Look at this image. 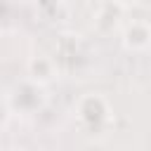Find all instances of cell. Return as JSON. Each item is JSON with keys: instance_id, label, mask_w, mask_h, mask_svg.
<instances>
[{"instance_id": "6da1fadb", "label": "cell", "mask_w": 151, "mask_h": 151, "mask_svg": "<svg viewBox=\"0 0 151 151\" xmlns=\"http://www.w3.org/2000/svg\"><path fill=\"white\" fill-rule=\"evenodd\" d=\"M73 116H76L78 127L87 137H106L116 123L113 106L101 92H85L76 101Z\"/></svg>"}, {"instance_id": "7a4b0ae2", "label": "cell", "mask_w": 151, "mask_h": 151, "mask_svg": "<svg viewBox=\"0 0 151 151\" xmlns=\"http://www.w3.org/2000/svg\"><path fill=\"white\" fill-rule=\"evenodd\" d=\"M45 104V94H42V85L33 83V80H21L17 83L9 94H7V106L12 113H21V116H31L35 111H40Z\"/></svg>"}, {"instance_id": "3957f363", "label": "cell", "mask_w": 151, "mask_h": 151, "mask_svg": "<svg viewBox=\"0 0 151 151\" xmlns=\"http://www.w3.org/2000/svg\"><path fill=\"white\" fill-rule=\"evenodd\" d=\"M26 73H28V80L38 83V85H50L57 73H59V66L54 61L52 54H45V52H33L28 59H26Z\"/></svg>"}, {"instance_id": "277c9868", "label": "cell", "mask_w": 151, "mask_h": 151, "mask_svg": "<svg viewBox=\"0 0 151 151\" xmlns=\"http://www.w3.org/2000/svg\"><path fill=\"white\" fill-rule=\"evenodd\" d=\"M123 45L132 52H144L151 47V24L146 19H130L123 24Z\"/></svg>"}, {"instance_id": "5b68a950", "label": "cell", "mask_w": 151, "mask_h": 151, "mask_svg": "<svg viewBox=\"0 0 151 151\" xmlns=\"http://www.w3.org/2000/svg\"><path fill=\"white\" fill-rule=\"evenodd\" d=\"M42 12H54V9H59V5L64 2V0H33Z\"/></svg>"}, {"instance_id": "8992f818", "label": "cell", "mask_w": 151, "mask_h": 151, "mask_svg": "<svg viewBox=\"0 0 151 151\" xmlns=\"http://www.w3.org/2000/svg\"><path fill=\"white\" fill-rule=\"evenodd\" d=\"M9 116H12V111H9V106H7V99H0V127L9 120Z\"/></svg>"}, {"instance_id": "52a82bcc", "label": "cell", "mask_w": 151, "mask_h": 151, "mask_svg": "<svg viewBox=\"0 0 151 151\" xmlns=\"http://www.w3.org/2000/svg\"><path fill=\"white\" fill-rule=\"evenodd\" d=\"M111 2H113L118 9H130V7H134L139 0H111Z\"/></svg>"}, {"instance_id": "ba28073f", "label": "cell", "mask_w": 151, "mask_h": 151, "mask_svg": "<svg viewBox=\"0 0 151 151\" xmlns=\"http://www.w3.org/2000/svg\"><path fill=\"white\" fill-rule=\"evenodd\" d=\"M17 151H38V149H17Z\"/></svg>"}]
</instances>
